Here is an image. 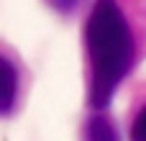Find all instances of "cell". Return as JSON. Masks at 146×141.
Returning a JSON list of instances; mask_svg holds the SVG:
<instances>
[{"label": "cell", "mask_w": 146, "mask_h": 141, "mask_svg": "<svg viewBox=\"0 0 146 141\" xmlns=\"http://www.w3.org/2000/svg\"><path fill=\"white\" fill-rule=\"evenodd\" d=\"M85 141H121V139H118V131H115L113 121L105 113L95 110L90 116L87 126H85Z\"/></svg>", "instance_id": "3957f363"}, {"label": "cell", "mask_w": 146, "mask_h": 141, "mask_svg": "<svg viewBox=\"0 0 146 141\" xmlns=\"http://www.w3.org/2000/svg\"><path fill=\"white\" fill-rule=\"evenodd\" d=\"M131 141H146V108L136 116L133 128H131Z\"/></svg>", "instance_id": "277c9868"}, {"label": "cell", "mask_w": 146, "mask_h": 141, "mask_svg": "<svg viewBox=\"0 0 146 141\" xmlns=\"http://www.w3.org/2000/svg\"><path fill=\"white\" fill-rule=\"evenodd\" d=\"M15 95H18V72L0 54V116H8L13 110Z\"/></svg>", "instance_id": "7a4b0ae2"}, {"label": "cell", "mask_w": 146, "mask_h": 141, "mask_svg": "<svg viewBox=\"0 0 146 141\" xmlns=\"http://www.w3.org/2000/svg\"><path fill=\"white\" fill-rule=\"evenodd\" d=\"M49 3H51L56 10H72V8H74L80 0H49Z\"/></svg>", "instance_id": "5b68a950"}, {"label": "cell", "mask_w": 146, "mask_h": 141, "mask_svg": "<svg viewBox=\"0 0 146 141\" xmlns=\"http://www.w3.org/2000/svg\"><path fill=\"white\" fill-rule=\"evenodd\" d=\"M85 44L90 57V105L103 110L133 64V36L115 0H95L85 23Z\"/></svg>", "instance_id": "6da1fadb"}]
</instances>
